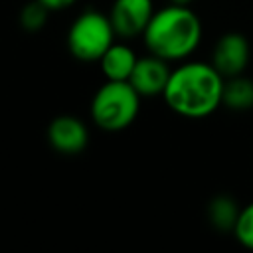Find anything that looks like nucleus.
Returning <instances> with one entry per match:
<instances>
[{"label":"nucleus","mask_w":253,"mask_h":253,"mask_svg":"<svg viewBox=\"0 0 253 253\" xmlns=\"http://www.w3.org/2000/svg\"><path fill=\"white\" fill-rule=\"evenodd\" d=\"M251 61V45L249 40L239 32H227L223 34L211 51V65L227 77L241 75Z\"/></svg>","instance_id":"nucleus-6"},{"label":"nucleus","mask_w":253,"mask_h":253,"mask_svg":"<svg viewBox=\"0 0 253 253\" xmlns=\"http://www.w3.org/2000/svg\"><path fill=\"white\" fill-rule=\"evenodd\" d=\"M168 2H172V4H182V6H192L194 0H168Z\"/></svg>","instance_id":"nucleus-15"},{"label":"nucleus","mask_w":253,"mask_h":253,"mask_svg":"<svg viewBox=\"0 0 253 253\" xmlns=\"http://www.w3.org/2000/svg\"><path fill=\"white\" fill-rule=\"evenodd\" d=\"M202 36L200 16L190 6L168 2V6L154 10L142 32V43L148 53L174 63L188 59L202 43Z\"/></svg>","instance_id":"nucleus-2"},{"label":"nucleus","mask_w":253,"mask_h":253,"mask_svg":"<svg viewBox=\"0 0 253 253\" xmlns=\"http://www.w3.org/2000/svg\"><path fill=\"white\" fill-rule=\"evenodd\" d=\"M47 142L59 154H79L89 142L87 125L73 115H59L47 125Z\"/></svg>","instance_id":"nucleus-8"},{"label":"nucleus","mask_w":253,"mask_h":253,"mask_svg":"<svg viewBox=\"0 0 253 253\" xmlns=\"http://www.w3.org/2000/svg\"><path fill=\"white\" fill-rule=\"evenodd\" d=\"M38 2H42L49 12H53V10H65V8L73 6L77 0H38Z\"/></svg>","instance_id":"nucleus-14"},{"label":"nucleus","mask_w":253,"mask_h":253,"mask_svg":"<svg viewBox=\"0 0 253 253\" xmlns=\"http://www.w3.org/2000/svg\"><path fill=\"white\" fill-rule=\"evenodd\" d=\"M142 97L128 81H105L91 99V121L105 132L128 128L140 113Z\"/></svg>","instance_id":"nucleus-3"},{"label":"nucleus","mask_w":253,"mask_h":253,"mask_svg":"<svg viewBox=\"0 0 253 253\" xmlns=\"http://www.w3.org/2000/svg\"><path fill=\"white\" fill-rule=\"evenodd\" d=\"M172 67L166 59L148 53L136 59V65L128 77V83L136 89V93L142 99H150V97H162L166 83L170 79Z\"/></svg>","instance_id":"nucleus-7"},{"label":"nucleus","mask_w":253,"mask_h":253,"mask_svg":"<svg viewBox=\"0 0 253 253\" xmlns=\"http://www.w3.org/2000/svg\"><path fill=\"white\" fill-rule=\"evenodd\" d=\"M223 75L211 61H180L172 69L162 99L166 107L184 119H206L221 107Z\"/></svg>","instance_id":"nucleus-1"},{"label":"nucleus","mask_w":253,"mask_h":253,"mask_svg":"<svg viewBox=\"0 0 253 253\" xmlns=\"http://www.w3.org/2000/svg\"><path fill=\"white\" fill-rule=\"evenodd\" d=\"M221 105L235 113L253 109V79L245 77L243 73L235 77H227L223 83Z\"/></svg>","instance_id":"nucleus-11"},{"label":"nucleus","mask_w":253,"mask_h":253,"mask_svg":"<svg viewBox=\"0 0 253 253\" xmlns=\"http://www.w3.org/2000/svg\"><path fill=\"white\" fill-rule=\"evenodd\" d=\"M231 233L239 245L253 251V202H249L245 208H241L239 217H237Z\"/></svg>","instance_id":"nucleus-13"},{"label":"nucleus","mask_w":253,"mask_h":253,"mask_svg":"<svg viewBox=\"0 0 253 253\" xmlns=\"http://www.w3.org/2000/svg\"><path fill=\"white\" fill-rule=\"evenodd\" d=\"M113 42H117V34L111 18L99 10L81 12L71 22L65 38L69 53L85 63L99 61L101 55L113 45Z\"/></svg>","instance_id":"nucleus-4"},{"label":"nucleus","mask_w":253,"mask_h":253,"mask_svg":"<svg viewBox=\"0 0 253 253\" xmlns=\"http://www.w3.org/2000/svg\"><path fill=\"white\" fill-rule=\"evenodd\" d=\"M152 0H113L109 18L115 28L117 38L121 40H134L142 38L152 14H154Z\"/></svg>","instance_id":"nucleus-5"},{"label":"nucleus","mask_w":253,"mask_h":253,"mask_svg":"<svg viewBox=\"0 0 253 253\" xmlns=\"http://www.w3.org/2000/svg\"><path fill=\"white\" fill-rule=\"evenodd\" d=\"M47 14H49V10L42 2L32 0L20 10V26L26 32H32V34L40 32L47 22Z\"/></svg>","instance_id":"nucleus-12"},{"label":"nucleus","mask_w":253,"mask_h":253,"mask_svg":"<svg viewBox=\"0 0 253 253\" xmlns=\"http://www.w3.org/2000/svg\"><path fill=\"white\" fill-rule=\"evenodd\" d=\"M138 55L134 49L123 42H113V45L101 55L99 67L105 79L109 81H128Z\"/></svg>","instance_id":"nucleus-9"},{"label":"nucleus","mask_w":253,"mask_h":253,"mask_svg":"<svg viewBox=\"0 0 253 253\" xmlns=\"http://www.w3.org/2000/svg\"><path fill=\"white\" fill-rule=\"evenodd\" d=\"M239 211H241L239 204L235 202V198H231L227 194L213 196L206 208V215H208V221L211 223V227H215L217 231H223V233L233 231Z\"/></svg>","instance_id":"nucleus-10"}]
</instances>
